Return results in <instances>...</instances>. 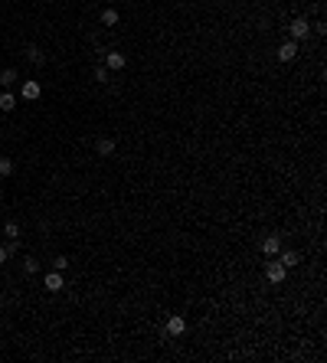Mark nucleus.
<instances>
[{
    "label": "nucleus",
    "mask_w": 327,
    "mask_h": 363,
    "mask_svg": "<svg viewBox=\"0 0 327 363\" xmlns=\"http://www.w3.org/2000/svg\"><path fill=\"white\" fill-rule=\"evenodd\" d=\"M265 278H268L272 285H282L285 278H288V268H285V265L275 259V262H268V265H265Z\"/></svg>",
    "instance_id": "nucleus-1"
},
{
    "label": "nucleus",
    "mask_w": 327,
    "mask_h": 363,
    "mask_svg": "<svg viewBox=\"0 0 327 363\" xmlns=\"http://www.w3.org/2000/svg\"><path fill=\"white\" fill-rule=\"evenodd\" d=\"M288 33H291V39H308V33H311V23H308V17H298V20H291V26H288Z\"/></svg>",
    "instance_id": "nucleus-2"
},
{
    "label": "nucleus",
    "mask_w": 327,
    "mask_h": 363,
    "mask_svg": "<svg viewBox=\"0 0 327 363\" xmlns=\"http://www.w3.org/2000/svg\"><path fill=\"white\" fill-rule=\"evenodd\" d=\"M39 95H43V85H39L36 79H26L23 85H20V99H26V102H36Z\"/></svg>",
    "instance_id": "nucleus-3"
},
{
    "label": "nucleus",
    "mask_w": 327,
    "mask_h": 363,
    "mask_svg": "<svg viewBox=\"0 0 327 363\" xmlns=\"http://www.w3.org/2000/svg\"><path fill=\"white\" fill-rule=\"evenodd\" d=\"M164 331H167V337H183V334H186V321L180 317V314H173V317L167 321Z\"/></svg>",
    "instance_id": "nucleus-4"
},
{
    "label": "nucleus",
    "mask_w": 327,
    "mask_h": 363,
    "mask_svg": "<svg viewBox=\"0 0 327 363\" xmlns=\"http://www.w3.org/2000/svg\"><path fill=\"white\" fill-rule=\"evenodd\" d=\"M62 288H66V278H62V271H46V291H53V295H56V291H62Z\"/></svg>",
    "instance_id": "nucleus-5"
},
{
    "label": "nucleus",
    "mask_w": 327,
    "mask_h": 363,
    "mask_svg": "<svg viewBox=\"0 0 327 363\" xmlns=\"http://www.w3.org/2000/svg\"><path fill=\"white\" fill-rule=\"evenodd\" d=\"M262 252L265 255H278L282 252V236H265V239H262Z\"/></svg>",
    "instance_id": "nucleus-6"
},
{
    "label": "nucleus",
    "mask_w": 327,
    "mask_h": 363,
    "mask_svg": "<svg viewBox=\"0 0 327 363\" xmlns=\"http://www.w3.org/2000/svg\"><path fill=\"white\" fill-rule=\"evenodd\" d=\"M105 66H108V72L111 69H124V53H115V50H105Z\"/></svg>",
    "instance_id": "nucleus-7"
},
{
    "label": "nucleus",
    "mask_w": 327,
    "mask_h": 363,
    "mask_svg": "<svg viewBox=\"0 0 327 363\" xmlns=\"http://www.w3.org/2000/svg\"><path fill=\"white\" fill-rule=\"evenodd\" d=\"M295 56H298V43H295V39H288V43L278 46V59H282V62H291Z\"/></svg>",
    "instance_id": "nucleus-8"
},
{
    "label": "nucleus",
    "mask_w": 327,
    "mask_h": 363,
    "mask_svg": "<svg viewBox=\"0 0 327 363\" xmlns=\"http://www.w3.org/2000/svg\"><path fill=\"white\" fill-rule=\"evenodd\" d=\"M17 82H20V72H17V69H4V72H0V88H4V92H7V88H13Z\"/></svg>",
    "instance_id": "nucleus-9"
},
{
    "label": "nucleus",
    "mask_w": 327,
    "mask_h": 363,
    "mask_svg": "<svg viewBox=\"0 0 327 363\" xmlns=\"http://www.w3.org/2000/svg\"><path fill=\"white\" fill-rule=\"evenodd\" d=\"M23 53H26V59H30L33 66H46V53L39 50V46H26Z\"/></svg>",
    "instance_id": "nucleus-10"
},
{
    "label": "nucleus",
    "mask_w": 327,
    "mask_h": 363,
    "mask_svg": "<svg viewBox=\"0 0 327 363\" xmlns=\"http://www.w3.org/2000/svg\"><path fill=\"white\" fill-rule=\"evenodd\" d=\"M102 26H118V23H121V13H118L115 10V7H108V10H102Z\"/></svg>",
    "instance_id": "nucleus-11"
},
{
    "label": "nucleus",
    "mask_w": 327,
    "mask_h": 363,
    "mask_svg": "<svg viewBox=\"0 0 327 363\" xmlns=\"http://www.w3.org/2000/svg\"><path fill=\"white\" fill-rule=\"evenodd\" d=\"M95 151H99V157H111L115 154V141H111V138H99V141H95Z\"/></svg>",
    "instance_id": "nucleus-12"
},
{
    "label": "nucleus",
    "mask_w": 327,
    "mask_h": 363,
    "mask_svg": "<svg viewBox=\"0 0 327 363\" xmlns=\"http://www.w3.org/2000/svg\"><path fill=\"white\" fill-rule=\"evenodd\" d=\"M278 262H282L285 268H295V265H301V255L288 249V252H278Z\"/></svg>",
    "instance_id": "nucleus-13"
},
{
    "label": "nucleus",
    "mask_w": 327,
    "mask_h": 363,
    "mask_svg": "<svg viewBox=\"0 0 327 363\" xmlns=\"http://www.w3.org/2000/svg\"><path fill=\"white\" fill-rule=\"evenodd\" d=\"M13 108H17V95L7 88V92L0 95V111H13Z\"/></svg>",
    "instance_id": "nucleus-14"
},
{
    "label": "nucleus",
    "mask_w": 327,
    "mask_h": 363,
    "mask_svg": "<svg viewBox=\"0 0 327 363\" xmlns=\"http://www.w3.org/2000/svg\"><path fill=\"white\" fill-rule=\"evenodd\" d=\"M23 271H26V275H36V271H39V259L26 255V259H23Z\"/></svg>",
    "instance_id": "nucleus-15"
},
{
    "label": "nucleus",
    "mask_w": 327,
    "mask_h": 363,
    "mask_svg": "<svg viewBox=\"0 0 327 363\" xmlns=\"http://www.w3.org/2000/svg\"><path fill=\"white\" fill-rule=\"evenodd\" d=\"M4 236H7V239H20V226H17V222H4Z\"/></svg>",
    "instance_id": "nucleus-16"
},
{
    "label": "nucleus",
    "mask_w": 327,
    "mask_h": 363,
    "mask_svg": "<svg viewBox=\"0 0 327 363\" xmlns=\"http://www.w3.org/2000/svg\"><path fill=\"white\" fill-rule=\"evenodd\" d=\"M13 173V160L10 157H0V177H10Z\"/></svg>",
    "instance_id": "nucleus-17"
},
{
    "label": "nucleus",
    "mask_w": 327,
    "mask_h": 363,
    "mask_svg": "<svg viewBox=\"0 0 327 363\" xmlns=\"http://www.w3.org/2000/svg\"><path fill=\"white\" fill-rule=\"evenodd\" d=\"M53 268H56V271H66V268H69V255H56V259H53Z\"/></svg>",
    "instance_id": "nucleus-18"
},
{
    "label": "nucleus",
    "mask_w": 327,
    "mask_h": 363,
    "mask_svg": "<svg viewBox=\"0 0 327 363\" xmlns=\"http://www.w3.org/2000/svg\"><path fill=\"white\" fill-rule=\"evenodd\" d=\"M95 79H99V82H108V66H95Z\"/></svg>",
    "instance_id": "nucleus-19"
},
{
    "label": "nucleus",
    "mask_w": 327,
    "mask_h": 363,
    "mask_svg": "<svg viewBox=\"0 0 327 363\" xmlns=\"http://www.w3.org/2000/svg\"><path fill=\"white\" fill-rule=\"evenodd\" d=\"M7 259H10V252H7V246H0V265H4Z\"/></svg>",
    "instance_id": "nucleus-20"
}]
</instances>
